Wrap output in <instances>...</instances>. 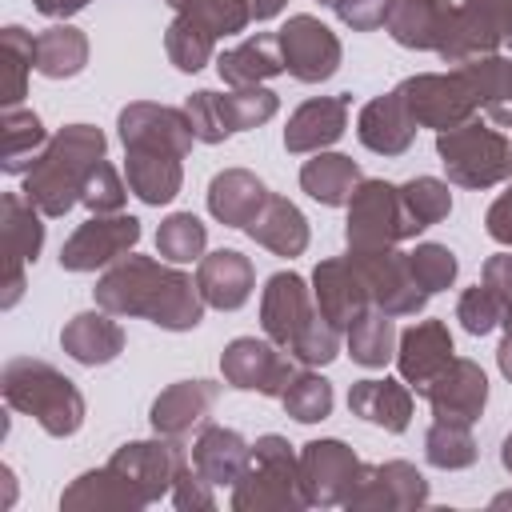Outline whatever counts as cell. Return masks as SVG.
Here are the masks:
<instances>
[{"label":"cell","mask_w":512,"mask_h":512,"mask_svg":"<svg viewBox=\"0 0 512 512\" xmlns=\"http://www.w3.org/2000/svg\"><path fill=\"white\" fill-rule=\"evenodd\" d=\"M228 504H232V512H304V508H312L304 480H300V456L292 452V444L284 436L268 432L252 444L248 468L232 484Z\"/></svg>","instance_id":"obj_4"},{"label":"cell","mask_w":512,"mask_h":512,"mask_svg":"<svg viewBox=\"0 0 512 512\" xmlns=\"http://www.w3.org/2000/svg\"><path fill=\"white\" fill-rule=\"evenodd\" d=\"M360 164L344 152H312V160H304L300 168V188L324 204V208H340L352 200V192L360 188Z\"/></svg>","instance_id":"obj_31"},{"label":"cell","mask_w":512,"mask_h":512,"mask_svg":"<svg viewBox=\"0 0 512 512\" xmlns=\"http://www.w3.org/2000/svg\"><path fill=\"white\" fill-rule=\"evenodd\" d=\"M140 240V220L128 212L112 216H88L60 248V268L64 272H96L104 264H116L128 256Z\"/></svg>","instance_id":"obj_14"},{"label":"cell","mask_w":512,"mask_h":512,"mask_svg":"<svg viewBox=\"0 0 512 512\" xmlns=\"http://www.w3.org/2000/svg\"><path fill=\"white\" fill-rule=\"evenodd\" d=\"M164 4H172L180 16L208 28L216 40L232 36V32H244L248 20H252V0H164Z\"/></svg>","instance_id":"obj_44"},{"label":"cell","mask_w":512,"mask_h":512,"mask_svg":"<svg viewBox=\"0 0 512 512\" xmlns=\"http://www.w3.org/2000/svg\"><path fill=\"white\" fill-rule=\"evenodd\" d=\"M456 20V4L448 0H392L384 28L400 48L440 52Z\"/></svg>","instance_id":"obj_21"},{"label":"cell","mask_w":512,"mask_h":512,"mask_svg":"<svg viewBox=\"0 0 512 512\" xmlns=\"http://www.w3.org/2000/svg\"><path fill=\"white\" fill-rule=\"evenodd\" d=\"M260 248H268L272 256H300L308 248V220L304 212L288 200V196H268L264 208L256 212V220L244 228Z\"/></svg>","instance_id":"obj_30"},{"label":"cell","mask_w":512,"mask_h":512,"mask_svg":"<svg viewBox=\"0 0 512 512\" xmlns=\"http://www.w3.org/2000/svg\"><path fill=\"white\" fill-rule=\"evenodd\" d=\"M36 68V36L20 24H8L0 32V104L16 108L28 92V72Z\"/></svg>","instance_id":"obj_37"},{"label":"cell","mask_w":512,"mask_h":512,"mask_svg":"<svg viewBox=\"0 0 512 512\" xmlns=\"http://www.w3.org/2000/svg\"><path fill=\"white\" fill-rule=\"evenodd\" d=\"M272 192L264 188V180L248 168H224L212 176L208 184V212L224 224V228H248L256 220V212L264 208Z\"/></svg>","instance_id":"obj_28"},{"label":"cell","mask_w":512,"mask_h":512,"mask_svg":"<svg viewBox=\"0 0 512 512\" xmlns=\"http://www.w3.org/2000/svg\"><path fill=\"white\" fill-rule=\"evenodd\" d=\"M0 472H4V508H8V504H12V496H16V484H12V468H8V464H4Z\"/></svg>","instance_id":"obj_59"},{"label":"cell","mask_w":512,"mask_h":512,"mask_svg":"<svg viewBox=\"0 0 512 512\" xmlns=\"http://www.w3.org/2000/svg\"><path fill=\"white\" fill-rule=\"evenodd\" d=\"M280 404H284V412H288L292 420H300V424H316V420H324V416L332 412L336 396H332V384H328L320 372H312V368H296V376H292L288 388L280 392Z\"/></svg>","instance_id":"obj_41"},{"label":"cell","mask_w":512,"mask_h":512,"mask_svg":"<svg viewBox=\"0 0 512 512\" xmlns=\"http://www.w3.org/2000/svg\"><path fill=\"white\" fill-rule=\"evenodd\" d=\"M252 444L224 424H200L196 440H192V468L208 480V484H236L240 472L248 468Z\"/></svg>","instance_id":"obj_27"},{"label":"cell","mask_w":512,"mask_h":512,"mask_svg":"<svg viewBox=\"0 0 512 512\" xmlns=\"http://www.w3.org/2000/svg\"><path fill=\"white\" fill-rule=\"evenodd\" d=\"M400 200H404L408 216L420 224V232L432 228V224H440L452 212V192L436 176H412L408 184H400Z\"/></svg>","instance_id":"obj_45"},{"label":"cell","mask_w":512,"mask_h":512,"mask_svg":"<svg viewBox=\"0 0 512 512\" xmlns=\"http://www.w3.org/2000/svg\"><path fill=\"white\" fill-rule=\"evenodd\" d=\"M416 128L420 124L412 120V112L404 108L396 88L384 92V96H372L356 116V136L376 156H404L412 148V140H416Z\"/></svg>","instance_id":"obj_23"},{"label":"cell","mask_w":512,"mask_h":512,"mask_svg":"<svg viewBox=\"0 0 512 512\" xmlns=\"http://www.w3.org/2000/svg\"><path fill=\"white\" fill-rule=\"evenodd\" d=\"M500 464L512 472V432H508V436H504V444H500Z\"/></svg>","instance_id":"obj_60"},{"label":"cell","mask_w":512,"mask_h":512,"mask_svg":"<svg viewBox=\"0 0 512 512\" xmlns=\"http://www.w3.org/2000/svg\"><path fill=\"white\" fill-rule=\"evenodd\" d=\"M60 348L76 360V364H112L120 352H124V328L112 320L108 308H92V312H76L64 332H60Z\"/></svg>","instance_id":"obj_26"},{"label":"cell","mask_w":512,"mask_h":512,"mask_svg":"<svg viewBox=\"0 0 512 512\" xmlns=\"http://www.w3.org/2000/svg\"><path fill=\"white\" fill-rule=\"evenodd\" d=\"M492 508H512V492H500V496H492Z\"/></svg>","instance_id":"obj_61"},{"label":"cell","mask_w":512,"mask_h":512,"mask_svg":"<svg viewBox=\"0 0 512 512\" xmlns=\"http://www.w3.org/2000/svg\"><path fill=\"white\" fill-rule=\"evenodd\" d=\"M124 172H128V188L152 208L172 204L184 184L180 156L168 152H124Z\"/></svg>","instance_id":"obj_33"},{"label":"cell","mask_w":512,"mask_h":512,"mask_svg":"<svg viewBox=\"0 0 512 512\" xmlns=\"http://www.w3.org/2000/svg\"><path fill=\"white\" fill-rule=\"evenodd\" d=\"M312 296H316V308H320L340 332H348V328L372 308L368 284H364V276L356 272L352 256L320 260L316 272H312Z\"/></svg>","instance_id":"obj_18"},{"label":"cell","mask_w":512,"mask_h":512,"mask_svg":"<svg viewBox=\"0 0 512 512\" xmlns=\"http://www.w3.org/2000/svg\"><path fill=\"white\" fill-rule=\"evenodd\" d=\"M196 284H200V296H204L208 308L236 312V308H244L248 296H252L256 268H252V260H248L244 252H236V248H220V252L200 256Z\"/></svg>","instance_id":"obj_24"},{"label":"cell","mask_w":512,"mask_h":512,"mask_svg":"<svg viewBox=\"0 0 512 512\" xmlns=\"http://www.w3.org/2000/svg\"><path fill=\"white\" fill-rule=\"evenodd\" d=\"M184 116L196 132L200 144H224L232 136V124L224 116V92H212V88H200L184 100Z\"/></svg>","instance_id":"obj_48"},{"label":"cell","mask_w":512,"mask_h":512,"mask_svg":"<svg viewBox=\"0 0 512 512\" xmlns=\"http://www.w3.org/2000/svg\"><path fill=\"white\" fill-rule=\"evenodd\" d=\"M88 64V36L72 24H52L36 36V72L48 80L80 76Z\"/></svg>","instance_id":"obj_36"},{"label":"cell","mask_w":512,"mask_h":512,"mask_svg":"<svg viewBox=\"0 0 512 512\" xmlns=\"http://www.w3.org/2000/svg\"><path fill=\"white\" fill-rule=\"evenodd\" d=\"M212 488H216V484H208V480L192 468V452H188L184 468H180L176 480H172V504H176L180 512H212V508H216Z\"/></svg>","instance_id":"obj_51"},{"label":"cell","mask_w":512,"mask_h":512,"mask_svg":"<svg viewBox=\"0 0 512 512\" xmlns=\"http://www.w3.org/2000/svg\"><path fill=\"white\" fill-rule=\"evenodd\" d=\"M124 200H128V188H124L120 172H116L108 160H100V164L92 168L84 192H80V204H84L92 216H112V212H124Z\"/></svg>","instance_id":"obj_50"},{"label":"cell","mask_w":512,"mask_h":512,"mask_svg":"<svg viewBox=\"0 0 512 512\" xmlns=\"http://www.w3.org/2000/svg\"><path fill=\"white\" fill-rule=\"evenodd\" d=\"M408 264H412V276L420 280V288L432 296V292H444L452 288L460 264H456V252L448 244H436V240H424L408 252Z\"/></svg>","instance_id":"obj_47"},{"label":"cell","mask_w":512,"mask_h":512,"mask_svg":"<svg viewBox=\"0 0 512 512\" xmlns=\"http://www.w3.org/2000/svg\"><path fill=\"white\" fill-rule=\"evenodd\" d=\"M484 284L504 304V324H512V252H500V256L484 260Z\"/></svg>","instance_id":"obj_53"},{"label":"cell","mask_w":512,"mask_h":512,"mask_svg":"<svg viewBox=\"0 0 512 512\" xmlns=\"http://www.w3.org/2000/svg\"><path fill=\"white\" fill-rule=\"evenodd\" d=\"M0 128H4V160H0V168L12 172V176L28 172L36 164V156L44 152V144H48V132H44L40 116L32 108L16 104V108H4Z\"/></svg>","instance_id":"obj_38"},{"label":"cell","mask_w":512,"mask_h":512,"mask_svg":"<svg viewBox=\"0 0 512 512\" xmlns=\"http://www.w3.org/2000/svg\"><path fill=\"white\" fill-rule=\"evenodd\" d=\"M424 500H428V480L420 476V468L408 460H384V464H368L344 508L392 512V508H420Z\"/></svg>","instance_id":"obj_19"},{"label":"cell","mask_w":512,"mask_h":512,"mask_svg":"<svg viewBox=\"0 0 512 512\" xmlns=\"http://www.w3.org/2000/svg\"><path fill=\"white\" fill-rule=\"evenodd\" d=\"M388 4H392V0H336V16H340V24L352 28V32H372V28L384 24Z\"/></svg>","instance_id":"obj_52"},{"label":"cell","mask_w":512,"mask_h":512,"mask_svg":"<svg viewBox=\"0 0 512 512\" xmlns=\"http://www.w3.org/2000/svg\"><path fill=\"white\" fill-rule=\"evenodd\" d=\"M448 360H452V332L444 320H420L404 328L396 340V368L404 384L424 388Z\"/></svg>","instance_id":"obj_25"},{"label":"cell","mask_w":512,"mask_h":512,"mask_svg":"<svg viewBox=\"0 0 512 512\" xmlns=\"http://www.w3.org/2000/svg\"><path fill=\"white\" fill-rule=\"evenodd\" d=\"M396 324L384 308H368L352 328H348V356L360 364V368H384L388 360H396Z\"/></svg>","instance_id":"obj_39"},{"label":"cell","mask_w":512,"mask_h":512,"mask_svg":"<svg viewBox=\"0 0 512 512\" xmlns=\"http://www.w3.org/2000/svg\"><path fill=\"white\" fill-rule=\"evenodd\" d=\"M496 364H500L504 380H512V324H504V340L496 348Z\"/></svg>","instance_id":"obj_57"},{"label":"cell","mask_w":512,"mask_h":512,"mask_svg":"<svg viewBox=\"0 0 512 512\" xmlns=\"http://www.w3.org/2000/svg\"><path fill=\"white\" fill-rule=\"evenodd\" d=\"M276 40H280L284 72L296 76L300 84L332 80L340 60H344V48H340L336 32L328 24H320L316 16H308V12L288 16V24L276 32Z\"/></svg>","instance_id":"obj_12"},{"label":"cell","mask_w":512,"mask_h":512,"mask_svg":"<svg viewBox=\"0 0 512 512\" xmlns=\"http://www.w3.org/2000/svg\"><path fill=\"white\" fill-rule=\"evenodd\" d=\"M348 408L352 416L384 428V432H404L412 420V392L408 384L384 376V380H356L348 388Z\"/></svg>","instance_id":"obj_29"},{"label":"cell","mask_w":512,"mask_h":512,"mask_svg":"<svg viewBox=\"0 0 512 512\" xmlns=\"http://www.w3.org/2000/svg\"><path fill=\"white\" fill-rule=\"evenodd\" d=\"M32 8H36L40 16H52V20H68V16H76L80 8H88V0H32Z\"/></svg>","instance_id":"obj_56"},{"label":"cell","mask_w":512,"mask_h":512,"mask_svg":"<svg viewBox=\"0 0 512 512\" xmlns=\"http://www.w3.org/2000/svg\"><path fill=\"white\" fill-rule=\"evenodd\" d=\"M60 508H68V512L72 508H96V512H104V508H128V512H140L144 500L132 492V484L112 464H104V468H92V472L76 476L60 492Z\"/></svg>","instance_id":"obj_34"},{"label":"cell","mask_w":512,"mask_h":512,"mask_svg":"<svg viewBox=\"0 0 512 512\" xmlns=\"http://www.w3.org/2000/svg\"><path fill=\"white\" fill-rule=\"evenodd\" d=\"M396 96L404 100V108L412 112V120H416L420 128H436V132L460 128V124L472 120L476 108H480L476 88L468 84V76H464L460 68L408 76V80L396 84Z\"/></svg>","instance_id":"obj_7"},{"label":"cell","mask_w":512,"mask_h":512,"mask_svg":"<svg viewBox=\"0 0 512 512\" xmlns=\"http://www.w3.org/2000/svg\"><path fill=\"white\" fill-rule=\"evenodd\" d=\"M220 372L232 388L244 392H260V396H276L288 388V380L296 376L292 356L280 352V344L272 340H256V336H236L224 352H220Z\"/></svg>","instance_id":"obj_16"},{"label":"cell","mask_w":512,"mask_h":512,"mask_svg":"<svg viewBox=\"0 0 512 512\" xmlns=\"http://www.w3.org/2000/svg\"><path fill=\"white\" fill-rule=\"evenodd\" d=\"M280 108V96L268 92L264 84H248V88H232L224 92V116L232 124V132H248V128H260L276 116Z\"/></svg>","instance_id":"obj_46"},{"label":"cell","mask_w":512,"mask_h":512,"mask_svg":"<svg viewBox=\"0 0 512 512\" xmlns=\"http://www.w3.org/2000/svg\"><path fill=\"white\" fill-rule=\"evenodd\" d=\"M416 232H420V224L408 216L396 184H388V180H360V188L348 200V224H344L348 252L396 248L400 240H412Z\"/></svg>","instance_id":"obj_6"},{"label":"cell","mask_w":512,"mask_h":512,"mask_svg":"<svg viewBox=\"0 0 512 512\" xmlns=\"http://www.w3.org/2000/svg\"><path fill=\"white\" fill-rule=\"evenodd\" d=\"M216 400H220V384H212V380H176L152 400V412H148L152 432L184 440L192 428H200L208 420Z\"/></svg>","instance_id":"obj_22"},{"label":"cell","mask_w":512,"mask_h":512,"mask_svg":"<svg viewBox=\"0 0 512 512\" xmlns=\"http://www.w3.org/2000/svg\"><path fill=\"white\" fill-rule=\"evenodd\" d=\"M40 208L24 192H4L0 200V232H4V296L0 308H12L24 296V268L36 264L44 248Z\"/></svg>","instance_id":"obj_9"},{"label":"cell","mask_w":512,"mask_h":512,"mask_svg":"<svg viewBox=\"0 0 512 512\" xmlns=\"http://www.w3.org/2000/svg\"><path fill=\"white\" fill-rule=\"evenodd\" d=\"M424 400L432 404L436 420H456V424H476L488 404V376L476 360L452 356L424 388Z\"/></svg>","instance_id":"obj_17"},{"label":"cell","mask_w":512,"mask_h":512,"mask_svg":"<svg viewBox=\"0 0 512 512\" xmlns=\"http://www.w3.org/2000/svg\"><path fill=\"white\" fill-rule=\"evenodd\" d=\"M320 4H328V8H336V0H320Z\"/></svg>","instance_id":"obj_62"},{"label":"cell","mask_w":512,"mask_h":512,"mask_svg":"<svg viewBox=\"0 0 512 512\" xmlns=\"http://www.w3.org/2000/svg\"><path fill=\"white\" fill-rule=\"evenodd\" d=\"M92 292H96V304L108 308L112 316H144L164 332L196 328L208 308L200 296V284L188 272L136 252L108 264V272L96 280Z\"/></svg>","instance_id":"obj_1"},{"label":"cell","mask_w":512,"mask_h":512,"mask_svg":"<svg viewBox=\"0 0 512 512\" xmlns=\"http://www.w3.org/2000/svg\"><path fill=\"white\" fill-rule=\"evenodd\" d=\"M188 460V448L184 440H172V436H156V440H132V444H120L112 452V468L132 484V492L148 504H160L164 496H172V480L176 472L184 468Z\"/></svg>","instance_id":"obj_8"},{"label":"cell","mask_w":512,"mask_h":512,"mask_svg":"<svg viewBox=\"0 0 512 512\" xmlns=\"http://www.w3.org/2000/svg\"><path fill=\"white\" fill-rule=\"evenodd\" d=\"M468 84L476 88V100L480 108L488 112L492 124L500 128H512V60L492 52V56H476V60H464L456 64Z\"/></svg>","instance_id":"obj_35"},{"label":"cell","mask_w":512,"mask_h":512,"mask_svg":"<svg viewBox=\"0 0 512 512\" xmlns=\"http://www.w3.org/2000/svg\"><path fill=\"white\" fill-rule=\"evenodd\" d=\"M204 244H208V228L192 212H172L156 228V252L168 264H192V260H200L204 256Z\"/></svg>","instance_id":"obj_42"},{"label":"cell","mask_w":512,"mask_h":512,"mask_svg":"<svg viewBox=\"0 0 512 512\" xmlns=\"http://www.w3.org/2000/svg\"><path fill=\"white\" fill-rule=\"evenodd\" d=\"M320 320L316 296L296 272H272L264 292H260V328L272 344L292 352V344Z\"/></svg>","instance_id":"obj_15"},{"label":"cell","mask_w":512,"mask_h":512,"mask_svg":"<svg viewBox=\"0 0 512 512\" xmlns=\"http://www.w3.org/2000/svg\"><path fill=\"white\" fill-rule=\"evenodd\" d=\"M424 456L432 468L456 472V468H472L480 448L472 440V424H456V420H432V428L424 432Z\"/></svg>","instance_id":"obj_40"},{"label":"cell","mask_w":512,"mask_h":512,"mask_svg":"<svg viewBox=\"0 0 512 512\" xmlns=\"http://www.w3.org/2000/svg\"><path fill=\"white\" fill-rule=\"evenodd\" d=\"M104 132L92 124H68L60 128L36 164L24 172V196L44 212V216H64L72 204H80V192L92 176V168L104 160Z\"/></svg>","instance_id":"obj_2"},{"label":"cell","mask_w":512,"mask_h":512,"mask_svg":"<svg viewBox=\"0 0 512 512\" xmlns=\"http://www.w3.org/2000/svg\"><path fill=\"white\" fill-rule=\"evenodd\" d=\"M368 464L344 444V440H308L300 448V480L308 492V504L336 508L352 496Z\"/></svg>","instance_id":"obj_11"},{"label":"cell","mask_w":512,"mask_h":512,"mask_svg":"<svg viewBox=\"0 0 512 512\" xmlns=\"http://www.w3.org/2000/svg\"><path fill=\"white\" fill-rule=\"evenodd\" d=\"M120 140L124 152H168V156H188L196 144V132L184 116V108H168V104H152V100H136L120 108Z\"/></svg>","instance_id":"obj_13"},{"label":"cell","mask_w":512,"mask_h":512,"mask_svg":"<svg viewBox=\"0 0 512 512\" xmlns=\"http://www.w3.org/2000/svg\"><path fill=\"white\" fill-rule=\"evenodd\" d=\"M0 392L12 412L32 416L48 436H72L84 424V396L80 388L36 356H12L0 372Z\"/></svg>","instance_id":"obj_3"},{"label":"cell","mask_w":512,"mask_h":512,"mask_svg":"<svg viewBox=\"0 0 512 512\" xmlns=\"http://www.w3.org/2000/svg\"><path fill=\"white\" fill-rule=\"evenodd\" d=\"M484 228H488V236H492L496 244L512 248V184H508V192H500V196L488 204Z\"/></svg>","instance_id":"obj_55"},{"label":"cell","mask_w":512,"mask_h":512,"mask_svg":"<svg viewBox=\"0 0 512 512\" xmlns=\"http://www.w3.org/2000/svg\"><path fill=\"white\" fill-rule=\"evenodd\" d=\"M284 4L288 0H252V20H272V16H280Z\"/></svg>","instance_id":"obj_58"},{"label":"cell","mask_w":512,"mask_h":512,"mask_svg":"<svg viewBox=\"0 0 512 512\" xmlns=\"http://www.w3.org/2000/svg\"><path fill=\"white\" fill-rule=\"evenodd\" d=\"M436 156L448 180L460 188H492L512 176V144L476 116L460 128L436 132Z\"/></svg>","instance_id":"obj_5"},{"label":"cell","mask_w":512,"mask_h":512,"mask_svg":"<svg viewBox=\"0 0 512 512\" xmlns=\"http://www.w3.org/2000/svg\"><path fill=\"white\" fill-rule=\"evenodd\" d=\"M356 272L368 284V296L376 308H384L388 316H416L428 304V292L420 288V280L412 276L408 252L400 248H376V252H348Z\"/></svg>","instance_id":"obj_10"},{"label":"cell","mask_w":512,"mask_h":512,"mask_svg":"<svg viewBox=\"0 0 512 512\" xmlns=\"http://www.w3.org/2000/svg\"><path fill=\"white\" fill-rule=\"evenodd\" d=\"M464 8H468L480 24H488V28L500 36V44L512 36V0H464Z\"/></svg>","instance_id":"obj_54"},{"label":"cell","mask_w":512,"mask_h":512,"mask_svg":"<svg viewBox=\"0 0 512 512\" xmlns=\"http://www.w3.org/2000/svg\"><path fill=\"white\" fill-rule=\"evenodd\" d=\"M216 72L224 84L232 88H248V84H264L272 76L284 72V56H280V40L276 36H248L236 48L216 56Z\"/></svg>","instance_id":"obj_32"},{"label":"cell","mask_w":512,"mask_h":512,"mask_svg":"<svg viewBox=\"0 0 512 512\" xmlns=\"http://www.w3.org/2000/svg\"><path fill=\"white\" fill-rule=\"evenodd\" d=\"M164 52H168V60L180 72H200L212 60V52H216V36L208 28H200L196 20H188V16L176 12V20L164 32Z\"/></svg>","instance_id":"obj_43"},{"label":"cell","mask_w":512,"mask_h":512,"mask_svg":"<svg viewBox=\"0 0 512 512\" xmlns=\"http://www.w3.org/2000/svg\"><path fill=\"white\" fill-rule=\"evenodd\" d=\"M456 320L464 324L468 336H488L496 324H504V304L488 284H472L456 300Z\"/></svg>","instance_id":"obj_49"},{"label":"cell","mask_w":512,"mask_h":512,"mask_svg":"<svg viewBox=\"0 0 512 512\" xmlns=\"http://www.w3.org/2000/svg\"><path fill=\"white\" fill-rule=\"evenodd\" d=\"M348 108H352V96H348V92L304 100V104L288 116L284 148H288L292 156H312V152L332 148V144L344 136V128H348Z\"/></svg>","instance_id":"obj_20"}]
</instances>
